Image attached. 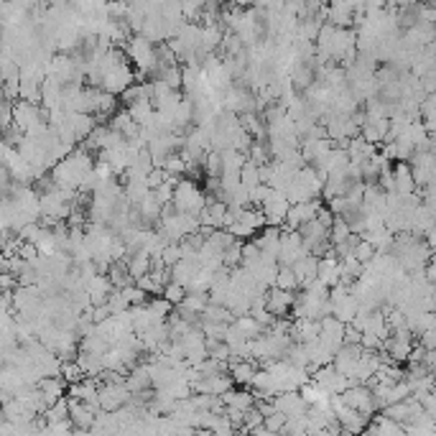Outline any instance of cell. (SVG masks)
<instances>
[{"label":"cell","instance_id":"cell-23","mask_svg":"<svg viewBox=\"0 0 436 436\" xmlns=\"http://www.w3.org/2000/svg\"><path fill=\"white\" fill-rule=\"evenodd\" d=\"M240 179H243V184L248 186V189H255L258 184H263V179H260V166L255 161H245L243 171H240Z\"/></svg>","mask_w":436,"mask_h":436},{"label":"cell","instance_id":"cell-22","mask_svg":"<svg viewBox=\"0 0 436 436\" xmlns=\"http://www.w3.org/2000/svg\"><path fill=\"white\" fill-rule=\"evenodd\" d=\"M276 286H278V289H286V291H299V289H301V283H299V278H296L294 266H281V268H278Z\"/></svg>","mask_w":436,"mask_h":436},{"label":"cell","instance_id":"cell-2","mask_svg":"<svg viewBox=\"0 0 436 436\" xmlns=\"http://www.w3.org/2000/svg\"><path fill=\"white\" fill-rule=\"evenodd\" d=\"M130 388L126 380H103L100 383V406L105 411H118V408L128 406L130 400Z\"/></svg>","mask_w":436,"mask_h":436},{"label":"cell","instance_id":"cell-11","mask_svg":"<svg viewBox=\"0 0 436 436\" xmlns=\"http://www.w3.org/2000/svg\"><path fill=\"white\" fill-rule=\"evenodd\" d=\"M319 207H322V202H319V200H309V202L291 204L289 215H286V227L299 230L303 222H309V220H314V217H317Z\"/></svg>","mask_w":436,"mask_h":436},{"label":"cell","instance_id":"cell-1","mask_svg":"<svg viewBox=\"0 0 436 436\" xmlns=\"http://www.w3.org/2000/svg\"><path fill=\"white\" fill-rule=\"evenodd\" d=\"M207 192H202L200 184L189 176L179 179L176 189H174V204L179 212H189V215H200L207 207Z\"/></svg>","mask_w":436,"mask_h":436},{"label":"cell","instance_id":"cell-13","mask_svg":"<svg viewBox=\"0 0 436 436\" xmlns=\"http://www.w3.org/2000/svg\"><path fill=\"white\" fill-rule=\"evenodd\" d=\"M281 232H283L281 227H276V225H266V227L260 230V232L253 237V240L260 245L263 255L278 260V250H281Z\"/></svg>","mask_w":436,"mask_h":436},{"label":"cell","instance_id":"cell-27","mask_svg":"<svg viewBox=\"0 0 436 436\" xmlns=\"http://www.w3.org/2000/svg\"><path fill=\"white\" fill-rule=\"evenodd\" d=\"M225 266H230V268L243 266V243H240V240H235V243L225 250Z\"/></svg>","mask_w":436,"mask_h":436},{"label":"cell","instance_id":"cell-10","mask_svg":"<svg viewBox=\"0 0 436 436\" xmlns=\"http://www.w3.org/2000/svg\"><path fill=\"white\" fill-rule=\"evenodd\" d=\"M235 377L227 373H217V375L202 377L200 383L194 385V393H207V396H225L227 391L235 388Z\"/></svg>","mask_w":436,"mask_h":436},{"label":"cell","instance_id":"cell-5","mask_svg":"<svg viewBox=\"0 0 436 436\" xmlns=\"http://www.w3.org/2000/svg\"><path fill=\"white\" fill-rule=\"evenodd\" d=\"M314 380H317L329 396H334V393H345L349 385H352V380H349L347 375H342L340 370L334 368V363L322 365V368L314 370Z\"/></svg>","mask_w":436,"mask_h":436},{"label":"cell","instance_id":"cell-17","mask_svg":"<svg viewBox=\"0 0 436 436\" xmlns=\"http://www.w3.org/2000/svg\"><path fill=\"white\" fill-rule=\"evenodd\" d=\"M128 271H130V276H133L135 281L141 278V276L151 273V268H153V255L148 250H133L130 255H128Z\"/></svg>","mask_w":436,"mask_h":436},{"label":"cell","instance_id":"cell-25","mask_svg":"<svg viewBox=\"0 0 436 436\" xmlns=\"http://www.w3.org/2000/svg\"><path fill=\"white\" fill-rule=\"evenodd\" d=\"M352 235V227H349L347 220H342V217H334V225L329 230V237H332V245H340L345 243L347 237Z\"/></svg>","mask_w":436,"mask_h":436},{"label":"cell","instance_id":"cell-16","mask_svg":"<svg viewBox=\"0 0 436 436\" xmlns=\"http://www.w3.org/2000/svg\"><path fill=\"white\" fill-rule=\"evenodd\" d=\"M294 271H296V278H299V283H301V289H303V286H306L309 281L319 278V255L309 253V255L299 258L294 263Z\"/></svg>","mask_w":436,"mask_h":436},{"label":"cell","instance_id":"cell-19","mask_svg":"<svg viewBox=\"0 0 436 436\" xmlns=\"http://www.w3.org/2000/svg\"><path fill=\"white\" fill-rule=\"evenodd\" d=\"M255 370L258 368H255L253 360H230V375L235 377L237 385H248V388H250Z\"/></svg>","mask_w":436,"mask_h":436},{"label":"cell","instance_id":"cell-26","mask_svg":"<svg viewBox=\"0 0 436 436\" xmlns=\"http://www.w3.org/2000/svg\"><path fill=\"white\" fill-rule=\"evenodd\" d=\"M186 294H189V291H186V286H181V283H176V281L166 283V289H163V296H166V299H169L174 306H179V303L184 301Z\"/></svg>","mask_w":436,"mask_h":436},{"label":"cell","instance_id":"cell-12","mask_svg":"<svg viewBox=\"0 0 436 436\" xmlns=\"http://www.w3.org/2000/svg\"><path fill=\"white\" fill-rule=\"evenodd\" d=\"M294 301H296V291L278 289V286H271V289H268L266 306L273 311L276 317H286L289 311H294Z\"/></svg>","mask_w":436,"mask_h":436},{"label":"cell","instance_id":"cell-18","mask_svg":"<svg viewBox=\"0 0 436 436\" xmlns=\"http://www.w3.org/2000/svg\"><path fill=\"white\" fill-rule=\"evenodd\" d=\"M197 271H200V263L194 258H181L176 263V266H171V281L181 283V286H189L192 283V278L197 276Z\"/></svg>","mask_w":436,"mask_h":436},{"label":"cell","instance_id":"cell-20","mask_svg":"<svg viewBox=\"0 0 436 436\" xmlns=\"http://www.w3.org/2000/svg\"><path fill=\"white\" fill-rule=\"evenodd\" d=\"M393 181H396V192L403 194V197H411V192H414L416 186V176L406 163H398V169L393 171Z\"/></svg>","mask_w":436,"mask_h":436},{"label":"cell","instance_id":"cell-14","mask_svg":"<svg viewBox=\"0 0 436 436\" xmlns=\"http://www.w3.org/2000/svg\"><path fill=\"white\" fill-rule=\"evenodd\" d=\"M250 391L255 393V398H273L276 393H278V385H276L273 373H271L268 368L255 370L253 383H250Z\"/></svg>","mask_w":436,"mask_h":436},{"label":"cell","instance_id":"cell-7","mask_svg":"<svg viewBox=\"0 0 436 436\" xmlns=\"http://www.w3.org/2000/svg\"><path fill=\"white\" fill-rule=\"evenodd\" d=\"M273 403H276V408H278L281 414L289 416V419L309 414V403H306V398L301 396V391H281V393H276Z\"/></svg>","mask_w":436,"mask_h":436},{"label":"cell","instance_id":"cell-9","mask_svg":"<svg viewBox=\"0 0 436 436\" xmlns=\"http://www.w3.org/2000/svg\"><path fill=\"white\" fill-rule=\"evenodd\" d=\"M69 419H72L74 429L77 431H92L97 419V411L89 403L80 398H69Z\"/></svg>","mask_w":436,"mask_h":436},{"label":"cell","instance_id":"cell-21","mask_svg":"<svg viewBox=\"0 0 436 436\" xmlns=\"http://www.w3.org/2000/svg\"><path fill=\"white\" fill-rule=\"evenodd\" d=\"M222 400H225V406H235V408H243V411H248V408L255 406V393L248 388V391H227L225 396H222Z\"/></svg>","mask_w":436,"mask_h":436},{"label":"cell","instance_id":"cell-4","mask_svg":"<svg viewBox=\"0 0 436 436\" xmlns=\"http://www.w3.org/2000/svg\"><path fill=\"white\" fill-rule=\"evenodd\" d=\"M135 80H138V72H133L126 61H120V64H115L112 69H107V74H105V80H103V89H107L112 95H123Z\"/></svg>","mask_w":436,"mask_h":436},{"label":"cell","instance_id":"cell-6","mask_svg":"<svg viewBox=\"0 0 436 436\" xmlns=\"http://www.w3.org/2000/svg\"><path fill=\"white\" fill-rule=\"evenodd\" d=\"M342 398H345V403H347V406L357 408V411H363V414H368V416L377 408L375 393L370 391L368 385H363V383H352L347 391L342 393Z\"/></svg>","mask_w":436,"mask_h":436},{"label":"cell","instance_id":"cell-24","mask_svg":"<svg viewBox=\"0 0 436 436\" xmlns=\"http://www.w3.org/2000/svg\"><path fill=\"white\" fill-rule=\"evenodd\" d=\"M222 169H225L222 151H217V148H209L207 158H204V171H207V176H222Z\"/></svg>","mask_w":436,"mask_h":436},{"label":"cell","instance_id":"cell-3","mask_svg":"<svg viewBox=\"0 0 436 436\" xmlns=\"http://www.w3.org/2000/svg\"><path fill=\"white\" fill-rule=\"evenodd\" d=\"M260 209H263L268 225L281 227V225H286V215H289V209H291V200L286 197L283 189H273V186H271V194H268L266 202L260 204Z\"/></svg>","mask_w":436,"mask_h":436},{"label":"cell","instance_id":"cell-15","mask_svg":"<svg viewBox=\"0 0 436 436\" xmlns=\"http://www.w3.org/2000/svg\"><path fill=\"white\" fill-rule=\"evenodd\" d=\"M69 123H72L74 133H77V141H84L100 126V120L92 112H80V110H69Z\"/></svg>","mask_w":436,"mask_h":436},{"label":"cell","instance_id":"cell-8","mask_svg":"<svg viewBox=\"0 0 436 436\" xmlns=\"http://www.w3.org/2000/svg\"><path fill=\"white\" fill-rule=\"evenodd\" d=\"M334 141L326 135V138H303L301 143V156L306 158V163L311 166H319V163L326 161V156L332 153Z\"/></svg>","mask_w":436,"mask_h":436},{"label":"cell","instance_id":"cell-28","mask_svg":"<svg viewBox=\"0 0 436 436\" xmlns=\"http://www.w3.org/2000/svg\"><path fill=\"white\" fill-rule=\"evenodd\" d=\"M289 421V416L281 414V411H276V414L266 416V429L268 434H283V426Z\"/></svg>","mask_w":436,"mask_h":436}]
</instances>
